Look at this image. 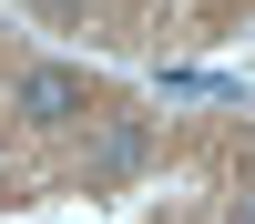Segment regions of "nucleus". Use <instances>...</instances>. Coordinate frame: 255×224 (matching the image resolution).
I'll list each match as a JSON object with an SVG mask.
<instances>
[{
    "mask_svg": "<svg viewBox=\"0 0 255 224\" xmlns=\"http://www.w3.org/2000/svg\"><path fill=\"white\" fill-rule=\"evenodd\" d=\"M72 102H82V72H31V81H20V112H31V122H61Z\"/></svg>",
    "mask_w": 255,
    "mask_h": 224,
    "instance_id": "obj_1",
    "label": "nucleus"
},
{
    "mask_svg": "<svg viewBox=\"0 0 255 224\" xmlns=\"http://www.w3.org/2000/svg\"><path fill=\"white\" fill-rule=\"evenodd\" d=\"M245 224H255V204H245Z\"/></svg>",
    "mask_w": 255,
    "mask_h": 224,
    "instance_id": "obj_2",
    "label": "nucleus"
}]
</instances>
